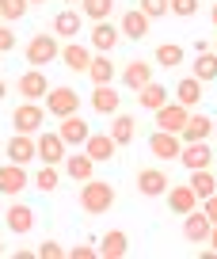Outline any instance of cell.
I'll use <instances>...</instances> for the list:
<instances>
[{
  "mask_svg": "<svg viewBox=\"0 0 217 259\" xmlns=\"http://www.w3.org/2000/svg\"><path fill=\"white\" fill-rule=\"evenodd\" d=\"M114 202H118V194H114L111 179H99V176L84 179V187H80V210L84 213H111Z\"/></svg>",
  "mask_w": 217,
  "mask_h": 259,
  "instance_id": "obj_1",
  "label": "cell"
},
{
  "mask_svg": "<svg viewBox=\"0 0 217 259\" xmlns=\"http://www.w3.org/2000/svg\"><path fill=\"white\" fill-rule=\"evenodd\" d=\"M23 57H27V65H31V69H46L50 61H57V57H61V42H57L54 34H34V38L27 42Z\"/></svg>",
  "mask_w": 217,
  "mask_h": 259,
  "instance_id": "obj_2",
  "label": "cell"
},
{
  "mask_svg": "<svg viewBox=\"0 0 217 259\" xmlns=\"http://www.w3.org/2000/svg\"><path fill=\"white\" fill-rule=\"evenodd\" d=\"M42 122H46V103H34V99H23V103L12 111V126H16V134H38Z\"/></svg>",
  "mask_w": 217,
  "mask_h": 259,
  "instance_id": "obj_3",
  "label": "cell"
},
{
  "mask_svg": "<svg viewBox=\"0 0 217 259\" xmlns=\"http://www.w3.org/2000/svg\"><path fill=\"white\" fill-rule=\"evenodd\" d=\"M80 111V92H72L69 84H61V88H50L46 92V114H54V118H65V114H76Z\"/></svg>",
  "mask_w": 217,
  "mask_h": 259,
  "instance_id": "obj_4",
  "label": "cell"
},
{
  "mask_svg": "<svg viewBox=\"0 0 217 259\" xmlns=\"http://www.w3.org/2000/svg\"><path fill=\"white\" fill-rule=\"evenodd\" d=\"M31 187V176H27V164H0V194L8 198H19V194Z\"/></svg>",
  "mask_w": 217,
  "mask_h": 259,
  "instance_id": "obj_5",
  "label": "cell"
},
{
  "mask_svg": "<svg viewBox=\"0 0 217 259\" xmlns=\"http://www.w3.org/2000/svg\"><path fill=\"white\" fill-rule=\"evenodd\" d=\"M171 187V176L160 168H141L137 171V194L141 198H164V191Z\"/></svg>",
  "mask_w": 217,
  "mask_h": 259,
  "instance_id": "obj_6",
  "label": "cell"
},
{
  "mask_svg": "<svg viewBox=\"0 0 217 259\" xmlns=\"http://www.w3.org/2000/svg\"><path fill=\"white\" fill-rule=\"evenodd\" d=\"M153 114H156V130H164V134H183L187 118H191V111H187L183 103H176V99H168V103H164L160 111H153Z\"/></svg>",
  "mask_w": 217,
  "mask_h": 259,
  "instance_id": "obj_7",
  "label": "cell"
},
{
  "mask_svg": "<svg viewBox=\"0 0 217 259\" xmlns=\"http://www.w3.org/2000/svg\"><path fill=\"white\" fill-rule=\"evenodd\" d=\"M149 153H153L156 160H179V153H183V138H179V134L153 130V134H149Z\"/></svg>",
  "mask_w": 217,
  "mask_h": 259,
  "instance_id": "obj_8",
  "label": "cell"
},
{
  "mask_svg": "<svg viewBox=\"0 0 217 259\" xmlns=\"http://www.w3.org/2000/svg\"><path fill=\"white\" fill-rule=\"evenodd\" d=\"M164 198H168V210L171 213H191V210H198V194H194V187L191 183H171L168 191H164Z\"/></svg>",
  "mask_w": 217,
  "mask_h": 259,
  "instance_id": "obj_9",
  "label": "cell"
},
{
  "mask_svg": "<svg viewBox=\"0 0 217 259\" xmlns=\"http://www.w3.org/2000/svg\"><path fill=\"white\" fill-rule=\"evenodd\" d=\"M179 164L187 171H198V168H213V149L206 141H187L183 153H179Z\"/></svg>",
  "mask_w": 217,
  "mask_h": 259,
  "instance_id": "obj_10",
  "label": "cell"
},
{
  "mask_svg": "<svg viewBox=\"0 0 217 259\" xmlns=\"http://www.w3.org/2000/svg\"><path fill=\"white\" fill-rule=\"evenodd\" d=\"M149 23H153V19L145 16L141 8H126V12H122V19H118V31H122V38L141 42L145 34H149Z\"/></svg>",
  "mask_w": 217,
  "mask_h": 259,
  "instance_id": "obj_11",
  "label": "cell"
},
{
  "mask_svg": "<svg viewBox=\"0 0 217 259\" xmlns=\"http://www.w3.org/2000/svg\"><path fill=\"white\" fill-rule=\"evenodd\" d=\"M57 134H61V141H65V145H84V141L92 138V126L80 118V111H76V114H65V118H61Z\"/></svg>",
  "mask_w": 217,
  "mask_h": 259,
  "instance_id": "obj_12",
  "label": "cell"
},
{
  "mask_svg": "<svg viewBox=\"0 0 217 259\" xmlns=\"http://www.w3.org/2000/svg\"><path fill=\"white\" fill-rule=\"evenodd\" d=\"M88 42H92V50H99V54H114V46L122 42V31H118V27H111V23L103 19V23H92Z\"/></svg>",
  "mask_w": 217,
  "mask_h": 259,
  "instance_id": "obj_13",
  "label": "cell"
},
{
  "mask_svg": "<svg viewBox=\"0 0 217 259\" xmlns=\"http://www.w3.org/2000/svg\"><path fill=\"white\" fill-rule=\"evenodd\" d=\"M34 145H38V156H42V164H65V141H61V134H38L34 138Z\"/></svg>",
  "mask_w": 217,
  "mask_h": 259,
  "instance_id": "obj_14",
  "label": "cell"
},
{
  "mask_svg": "<svg viewBox=\"0 0 217 259\" xmlns=\"http://www.w3.org/2000/svg\"><path fill=\"white\" fill-rule=\"evenodd\" d=\"M46 92H50V80H46V73L42 69H27L23 76H19V96L23 99H46Z\"/></svg>",
  "mask_w": 217,
  "mask_h": 259,
  "instance_id": "obj_15",
  "label": "cell"
},
{
  "mask_svg": "<svg viewBox=\"0 0 217 259\" xmlns=\"http://www.w3.org/2000/svg\"><path fill=\"white\" fill-rule=\"evenodd\" d=\"M149 80H153V65H149V61H141V57H134V61H129L126 69H122V84H126L129 92H141Z\"/></svg>",
  "mask_w": 217,
  "mask_h": 259,
  "instance_id": "obj_16",
  "label": "cell"
},
{
  "mask_svg": "<svg viewBox=\"0 0 217 259\" xmlns=\"http://www.w3.org/2000/svg\"><path fill=\"white\" fill-rule=\"evenodd\" d=\"M92 50L88 46H80V42H69V46H61V61H65V69L69 73H88V65H92Z\"/></svg>",
  "mask_w": 217,
  "mask_h": 259,
  "instance_id": "obj_17",
  "label": "cell"
},
{
  "mask_svg": "<svg viewBox=\"0 0 217 259\" xmlns=\"http://www.w3.org/2000/svg\"><path fill=\"white\" fill-rule=\"evenodd\" d=\"M209 134H213V118H209L206 111H194L191 118H187V126H183L179 138H183V145H187V141H206Z\"/></svg>",
  "mask_w": 217,
  "mask_h": 259,
  "instance_id": "obj_18",
  "label": "cell"
},
{
  "mask_svg": "<svg viewBox=\"0 0 217 259\" xmlns=\"http://www.w3.org/2000/svg\"><path fill=\"white\" fill-rule=\"evenodd\" d=\"M84 153H88L96 164H107L114 153H118V145H114V138H111V134H92V138L84 141Z\"/></svg>",
  "mask_w": 217,
  "mask_h": 259,
  "instance_id": "obj_19",
  "label": "cell"
},
{
  "mask_svg": "<svg viewBox=\"0 0 217 259\" xmlns=\"http://www.w3.org/2000/svg\"><path fill=\"white\" fill-rule=\"evenodd\" d=\"M4 221H8L12 233L23 236V233H31V229H34V210H31L27 202H12V206H8V213H4Z\"/></svg>",
  "mask_w": 217,
  "mask_h": 259,
  "instance_id": "obj_20",
  "label": "cell"
},
{
  "mask_svg": "<svg viewBox=\"0 0 217 259\" xmlns=\"http://www.w3.org/2000/svg\"><path fill=\"white\" fill-rule=\"evenodd\" d=\"M34 156H38V145H34L31 134H16V138L8 141V160L12 164H31Z\"/></svg>",
  "mask_w": 217,
  "mask_h": 259,
  "instance_id": "obj_21",
  "label": "cell"
},
{
  "mask_svg": "<svg viewBox=\"0 0 217 259\" xmlns=\"http://www.w3.org/2000/svg\"><path fill=\"white\" fill-rule=\"evenodd\" d=\"M209 229H213V221H209L206 213H198V210H191V213L183 218V236H187L191 244H206Z\"/></svg>",
  "mask_w": 217,
  "mask_h": 259,
  "instance_id": "obj_22",
  "label": "cell"
},
{
  "mask_svg": "<svg viewBox=\"0 0 217 259\" xmlns=\"http://www.w3.org/2000/svg\"><path fill=\"white\" fill-rule=\"evenodd\" d=\"M92 107H96L99 114H118L122 96L111 88V84H96V88H92Z\"/></svg>",
  "mask_w": 217,
  "mask_h": 259,
  "instance_id": "obj_23",
  "label": "cell"
},
{
  "mask_svg": "<svg viewBox=\"0 0 217 259\" xmlns=\"http://www.w3.org/2000/svg\"><path fill=\"white\" fill-rule=\"evenodd\" d=\"M168 99H171V92L164 88V84H156V80H149L141 92H137V103H141V111H160Z\"/></svg>",
  "mask_w": 217,
  "mask_h": 259,
  "instance_id": "obj_24",
  "label": "cell"
},
{
  "mask_svg": "<svg viewBox=\"0 0 217 259\" xmlns=\"http://www.w3.org/2000/svg\"><path fill=\"white\" fill-rule=\"evenodd\" d=\"M65 171H69V179L84 183V179L96 176V160H92L88 153H69V156H65Z\"/></svg>",
  "mask_w": 217,
  "mask_h": 259,
  "instance_id": "obj_25",
  "label": "cell"
},
{
  "mask_svg": "<svg viewBox=\"0 0 217 259\" xmlns=\"http://www.w3.org/2000/svg\"><path fill=\"white\" fill-rule=\"evenodd\" d=\"M129 251V236L126 233H118V229H114V233H103L99 236V255L103 259H122Z\"/></svg>",
  "mask_w": 217,
  "mask_h": 259,
  "instance_id": "obj_26",
  "label": "cell"
},
{
  "mask_svg": "<svg viewBox=\"0 0 217 259\" xmlns=\"http://www.w3.org/2000/svg\"><path fill=\"white\" fill-rule=\"evenodd\" d=\"M176 103H183L187 111H194V107L202 103V80L198 76H183V80L176 84Z\"/></svg>",
  "mask_w": 217,
  "mask_h": 259,
  "instance_id": "obj_27",
  "label": "cell"
},
{
  "mask_svg": "<svg viewBox=\"0 0 217 259\" xmlns=\"http://www.w3.org/2000/svg\"><path fill=\"white\" fill-rule=\"evenodd\" d=\"M114 138V145H129L134 141V134H137V122H134V114H111V130H107Z\"/></svg>",
  "mask_w": 217,
  "mask_h": 259,
  "instance_id": "obj_28",
  "label": "cell"
},
{
  "mask_svg": "<svg viewBox=\"0 0 217 259\" xmlns=\"http://www.w3.org/2000/svg\"><path fill=\"white\" fill-rule=\"evenodd\" d=\"M54 34H57V38H76V34H80V12L61 8L54 16Z\"/></svg>",
  "mask_w": 217,
  "mask_h": 259,
  "instance_id": "obj_29",
  "label": "cell"
},
{
  "mask_svg": "<svg viewBox=\"0 0 217 259\" xmlns=\"http://www.w3.org/2000/svg\"><path fill=\"white\" fill-rule=\"evenodd\" d=\"M88 80L92 84H114V61H111V54H96V57H92Z\"/></svg>",
  "mask_w": 217,
  "mask_h": 259,
  "instance_id": "obj_30",
  "label": "cell"
},
{
  "mask_svg": "<svg viewBox=\"0 0 217 259\" xmlns=\"http://www.w3.org/2000/svg\"><path fill=\"white\" fill-rule=\"evenodd\" d=\"M191 76H198L202 84H213V80H217V54H213V50H202V54H198Z\"/></svg>",
  "mask_w": 217,
  "mask_h": 259,
  "instance_id": "obj_31",
  "label": "cell"
},
{
  "mask_svg": "<svg viewBox=\"0 0 217 259\" xmlns=\"http://www.w3.org/2000/svg\"><path fill=\"white\" fill-rule=\"evenodd\" d=\"M114 4L118 0H80V16H88L92 23H103V19H111Z\"/></svg>",
  "mask_w": 217,
  "mask_h": 259,
  "instance_id": "obj_32",
  "label": "cell"
},
{
  "mask_svg": "<svg viewBox=\"0 0 217 259\" xmlns=\"http://www.w3.org/2000/svg\"><path fill=\"white\" fill-rule=\"evenodd\" d=\"M31 187H38L42 194H54L57 187H61V176H57V164H46V168H38L31 176Z\"/></svg>",
  "mask_w": 217,
  "mask_h": 259,
  "instance_id": "obj_33",
  "label": "cell"
},
{
  "mask_svg": "<svg viewBox=\"0 0 217 259\" xmlns=\"http://www.w3.org/2000/svg\"><path fill=\"white\" fill-rule=\"evenodd\" d=\"M191 187H194V194H198V202H202V198H209V194L217 191V176H213V168H198V171H191Z\"/></svg>",
  "mask_w": 217,
  "mask_h": 259,
  "instance_id": "obj_34",
  "label": "cell"
},
{
  "mask_svg": "<svg viewBox=\"0 0 217 259\" xmlns=\"http://www.w3.org/2000/svg\"><path fill=\"white\" fill-rule=\"evenodd\" d=\"M153 57L164 65V69H176V65H183V46H179V42H160Z\"/></svg>",
  "mask_w": 217,
  "mask_h": 259,
  "instance_id": "obj_35",
  "label": "cell"
},
{
  "mask_svg": "<svg viewBox=\"0 0 217 259\" xmlns=\"http://www.w3.org/2000/svg\"><path fill=\"white\" fill-rule=\"evenodd\" d=\"M27 8H31L27 0H0V19L4 23H19L27 16Z\"/></svg>",
  "mask_w": 217,
  "mask_h": 259,
  "instance_id": "obj_36",
  "label": "cell"
},
{
  "mask_svg": "<svg viewBox=\"0 0 217 259\" xmlns=\"http://www.w3.org/2000/svg\"><path fill=\"white\" fill-rule=\"evenodd\" d=\"M198 8H202V0H168V12L179 16V19H191Z\"/></svg>",
  "mask_w": 217,
  "mask_h": 259,
  "instance_id": "obj_37",
  "label": "cell"
},
{
  "mask_svg": "<svg viewBox=\"0 0 217 259\" xmlns=\"http://www.w3.org/2000/svg\"><path fill=\"white\" fill-rule=\"evenodd\" d=\"M141 12L149 19H160V16H168V0H141Z\"/></svg>",
  "mask_w": 217,
  "mask_h": 259,
  "instance_id": "obj_38",
  "label": "cell"
},
{
  "mask_svg": "<svg viewBox=\"0 0 217 259\" xmlns=\"http://www.w3.org/2000/svg\"><path fill=\"white\" fill-rule=\"evenodd\" d=\"M61 255H69V248H61L57 240H46V244H38V259H61Z\"/></svg>",
  "mask_w": 217,
  "mask_h": 259,
  "instance_id": "obj_39",
  "label": "cell"
},
{
  "mask_svg": "<svg viewBox=\"0 0 217 259\" xmlns=\"http://www.w3.org/2000/svg\"><path fill=\"white\" fill-rule=\"evenodd\" d=\"M8 50H16V31L8 23H0V54H8Z\"/></svg>",
  "mask_w": 217,
  "mask_h": 259,
  "instance_id": "obj_40",
  "label": "cell"
},
{
  "mask_svg": "<svg viewBox=\"0 0 217 259\" xmlns=\"http://www.w3.org/2000/svg\"><path fill=\"white\" fill-rule=\"evenodd\" d=\"M99 248H88V244H76V248H69V259H96Z\"/></svg>",
  "mask_w": 217,
  "mask_h": 259,
  "instance_id": "obj_41",
  "label": "cell"
},
{
  "mask_svg": "<svg viewBox=\"0 0 217 259\" xmlns=\"http://www.w3.org/2000/svg\"><path fill=\"white\" fill-rule=\"evenodd\" d=\"M202 213H206V218L217 225V191L209 194V198H202Z\"/></svg>",
  "mask_w": 217,
  "mask_h": 259,
  "instance_id": "obj_42",
  "label": "cell"
},
{
  "mask_svg": "<svg viewBox=\"0 0 217 259\" xmlns=\"http://www.w3.org/2000/svg\"><path fill=\"white\" fill-rule=\"evenodd\" d=\"M206 244H209V248H213V251H217V225H213V229H209V236H206Z\"/></svg>",
  "mask_w": 217,
  "mask_h": 259,
  "instance_id": "obj_43",
  "label": "cell"
},
{
  "mask_svg": "<svg viewBox=\"0 0 217 259\" xmlns=\"http://www.w3.org/2000/svg\"><path fill=\"white\" fill-rule=\"evenodd\" d=\"M209 23L217 27V0H213V8H209Z\"/></svg>",
  "mask_w": 217,
  "mask_h": 259,
  "instance_id": "obj_44",
  "label": "cell"
},
{
  "mask_svg": "<svg viewBox=\"0 0 217 259\" xmlns=\"http://www.w3.org/2000/svg\"><path fill=\"white\" fill-rule=\"evenodd\" d=\"M4 96H8V84H4V80H0V103H4Z\"/></svg>",
  "mask_w": 217,
  "mask_h": 259,
  "instance_id": "obj_45",
  "label": "cell"
},
{
  "mask_svg": "<svg viewBox=\"0 0 217 259\" xmlns=\"http://www.w3.org/2000/svg\"><path fill=\"white\" fill-rule=\"evenodd\" d=\"M27 4H46V0H27Z\"/></svg>",
  "mask_w": 217,
  "mask_h": 259,
  "instance_id": "obj_46",
  "label": "cell"
},
{
  "mask_svg": "<svg viewBox=\"0 0 217 259\" xmlns=\"http://www.w3.org/2000/svg\"><path fill=\"white\" fill-rule=\"evenodd\" d=\"M213 138H217V118H213Z\"/></svg>",
  "mask_w": 217,
  "mask_h": 259,
  "instance_id": "obj_47",
  "label": "cell"
},
{
  "mask_svg": "<svg viewBox=\"0 0 217 259\" xmlns=\"http://www.w3.org/2000/svg\"><path fill=\"white\" fill-rule=\"evenodd\" d=\"M65 4H80V0H65Z\"/></svg>",
  "mask_w": 217,
  "mask_h": 259,
  "instance_id": "obj_48",
  "label": "cell"
},
{
  "mask_svg": "<svg viewBox=\"0 0 217 259\" xmlns=\"http://www.w3.org/2000/svg\"><path fill=\"white\" fill-rule=\"evenodd\" d=\"M0 255H4V240H0Z\"/></svg>",
  "mask_w": 217,
  "mask_h": 259,
  "instance_id": "obj_49",
  "label": "cell"
},
{
  "mask_svg": "<svg viewBox=\"0 0 217 259\" xmlns=\"http://www.w3.org/2000/svg\"><path fill=\"white\" fill-rule=\"evenodd\" d=\"M213 54H217V42H213Z\"/></svg>",
  "mask_w": 217,
  "mask_h": 259,
  "instance_id": "obj_50",
  "label": "cell"
}]
</instances>
